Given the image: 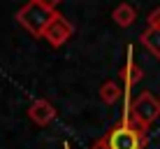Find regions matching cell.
I'll return each instance as SVG.
<instances>
[{
	"label": "cell",
	"instance_id": "obj_8",
	"mask_svg": "<svg viewBox=\"0 0 160 149\" xmlns=\"http://www.w3.org/2000/svg\"><path fill=\"white\" fill-rule=\"evenodd\" d=\"M139 79H142V68L132 58H128V63H125V68H123V82L128 86H132V84H137Z\"/></svg>",
	"mask_w": 160,
	"mask_h": 149
},
{
	"label": "cell",
	"instance_id": "obj_6",
	"mask_svg": "<svg viewBox=\"0 0 160 149\" xmlns=\"http://www.w3.org/2000/svg\"><path fill=\"white\" fill-rule=\"evenodd\" d=\"M112 19L116 21V24L121 26V28H128V26L135 24V19H137V12H135V7L128 3H121L116 9H114V14H112Z\"/></svg>",
	"mask_w": 160,
	"mask_h": 149
},
{
	"label": "cell",
	"instance_id": "obj_5",
	"mask_svg": "<svg viewBox=\"0 0 160 149\" xmlns=\"http://www.w3.org/2000/svg\"><path fill=\"white\" fill-rule=\"evenodd\" d=\"M28 117L35 121L37 126H47V124H51V121L56 119V109H53V105L49 100H35L28 109Z\"/></svg>",
	"mask_w": 160,
	"mask_h": 149
},
{
	"label": "cell",
	"instance_id": "obj_11",
	"mask_svg": "<svg viewBox=\"0 0 160 149\" xmlns=\"http://www.w3.org/2000/svg\"><path fill=\"white\" fill-rule=\"evenodd\" d=\"M35 3L44 5V7H51V9H56V5H60L63 0H35Z\"/></svg>",
	"mask_w": 160,
	"mask_h": 149
},
{
	"label": "cell",
	"instance_id": "obj_7",
	"mask_svg": "<svg viewBox=\"0 0 160 149\" xmlns=\"http://www.w3.org/2000/svg\"><path fill=\"white\" fill-rule=\"evenodd\" d=\"M142 45H144L156 58H160V30L158 28H146L142 33Z\"/></svg>",
	"mask_w": 160,
	"mask_h": 149
},
{
	"label": "cell",
	"instance_id": "obj_2",
	"mask_svg": "<svg viewBox=\"0 0 160 149\" xmlns=\"http://www.w3.org/2000/svg\"><path fill=\"white\" fill-rule=\"evenodd\" d=\"M53 16H56V9L44 7V5L35 3V0H28V3H26L19 12H16V21H19V24L23 26L30 35L42 37L44 30H47V26L51 24Z\"/></svg>",
	"mask_w": 160,
	"mask_h": 149
},
{
	"label": "cell",
	"instance_id": "obj_12",
	"mask_svg": "<svg viewBox=\"0 0 160 149\" xmlns=\"http://www.w3.org/2000/svg\"><path fill=\"white\" fill-rule=\"evenodd\" d=\"M93 149H107V145H104V140H98L95 145H93Z\"/></svg>",
	"mask_w": 160,
	"mask_h": 149
},
{
	"label": "cell",
	"instance_id": "obj_9",
	"mask_svg": "<svg viewBox=\"0 0 160 149\" xmlns=\"http://www.w3.org/2000/svg\"><path fill=\"white\" fill-rule=\"evenodd\" d=\"M100 96H102V100H104V103H109V105L116 103V100H118V96H121L118 84H116V82H107V84H102Z\"/></svg>",
	"mask_w": 160,
	"mask_h": 149
},
{
	"label": "cell",
	"instance_id": "obj_4",
	"mask_svg": "<svg viewBox=\"0 0 160 149\" xmlns=\"http://www.w3.org/2000/svg\"><path fill=\"white\" fill-rule=\"evenodd\" d=\"M72 33H74L72 24H70V21L65 19L63 14H58V12H56V16H53L51 24L47 26V30H44V35H42V37H47V42H49L51 47H63L65 42L72 37Z\"/></svg>",
	"mask_w": 160,
	"mask_h": 149
},
{
	"label": "cell",
	"instance_id": "obj_10",
	"mask_svg": "<svg viewBox=\"0 0 160 149\" xmlns=\"http://www.w3.org/2000/svg\"><path fill=\"white\" fill-rule=\"evenodd\" d=\"M148 28H158L160 30V7L153 9L151 16H148Z\"/></svg>",
	"mask_w": 160,
	"mask_h": 149
},
{
	"label": "cell",
	"instance_id": "obj_3",
	"mask_svg": "<svg viewBox=\"0 0 160 149\" xmlns=\"http://www.w3.org/2000/svg\"><path fill=\"white\" fill-rule=\"evenodd\" d=\"M158 117H160V100L151 91H142L130 105V121L146 130Z\"/></svg>",
	"mask_w": 160,
	"mask_h": 149
},
{
	"label": "cell",
	"instance_id": "obj_1",
	"mask_svg": "<svg viewBox=\"0 0 160 149\" xmlns=\"http://www.w3.org/2000/svg\"><path fill=\"white\" fill-rule=\"evenodd\" d=\"M102 140L107 149H142L146 145V130L132 124L130 117L125 114V119L118 126H114Z\"/></svg>",
	"mask_w": 160,
	"mask_h": 149
}]
</instances>
